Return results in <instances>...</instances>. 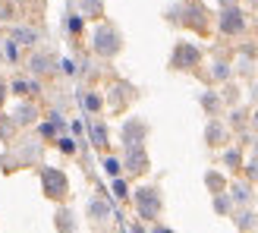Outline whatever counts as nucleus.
<instances>
[{
	"label": "nucleus",
	"mask_w": 258,
	"mask_h": 233,
	"mask_svg": "<svg viewBox=\"0 0 258 233\" xmlns=\"http://www.w3.org/2000/svg\"><path fill=\"white\" fill-rule=\"evenodd\" d=\"M41 177H44V192L50 199H60V196H67V180H63L57 170H41Z\"/></svg>",
	"instance_id": "nucleus-1"
},
{
	"label": "nucleus",
	"mask_w": 258,
	"mask_h": 233,
	"mask_svg": "<svg viewBox=\"0 0 258 233\" xmlns=\"http://www.w3.org/2000/svg\"><path fill=\"white\" fill-rule=\"evenodd\" d=\"M13 38H19L22 44H32L35 41V32H29V29H13Z\"/></svg>",
	"instance_id": "nucleus-2"
},
{
	"label": "nucleus",
	"mask_w": 258,
	"mask_h": 233,
	"mask_svg": "<svg viewBox=\"0 0 258 233\" xmlns=\"http://www.w3.org/2000/svg\"><path fill=\"white\" fill-rule=\"evenodd\" d=\"M7 57H10V60H16V44H13V38L7 41Z\"/></svg>",
	"instance_id": "nucleus-3"
},
{
	"label": "nucleus",
	"mask_w": 258,
	"mask_h": 233,
	"mask_svg": "<svg viewBox=\"0 0 258 233\" xmlns=\"http://www.w3.org/2000/svg\"><path fill=\"white\" fill-rule=\"evenodd\" d=\"M4 101H7V82L0 79V104H4Z\"/></svg>",
	"instance_id": "nucleus-4"
},
{
	"label": "nucleus",
	"mask_w": 258,
	"mask_h": 233,
	"mask_svg": "<svg viewBox=\"0 0 258 233\" xmlns=\"http://www.w3.org/2000/svg\"><path fill=\"white\" fill-rule=\"evenodd\" d=\"M158 233H164V230H158Z\"/></svg>",
	"instance_id": "nucleus-5"
}]
</instances>
